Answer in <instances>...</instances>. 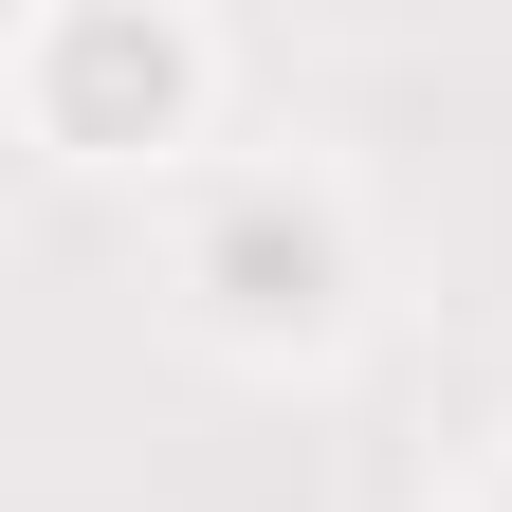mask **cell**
<instances>
[{
	"label": "cell",
	"instance_id": "6da1fadb",
	"mask_svg": "<svg viewBox=\"0 0 512 512\" xmlns=\"http://www.w3.org/2000/svg\"><path fill=\"white\" fill-rule=\"evenodd\" d=\"M311 275H330V238H311L293 202H238V220H220V293H238V311H311Z\"/></svg>",
	"mask_w": 512,
	"mask_h": 512
}]
</instances>
